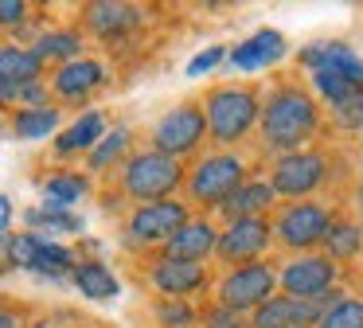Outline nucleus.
<instances>
[{
    "label": "nucleus",
    "mask_w": 363,
    "mask_h": 328,
    "mask_svg": "<svg viewBox=\"0 0 363 328\" xmlns=\"http://www.w3.org/2000/svg\"><path fill=\"white\" fill-rule=\"evenodd\" d=\"M332 281H336V262L328 254H301L293 262H285V270H281V289L289 297L332 293Z\"/></svg>",
    "instance_id": "nucleus-12"
},
{
    "label": "nucleus",
    "mask_w": 363,
    "mask_h": 328,
    "mask_svg": "<svg viewBox=\"0 0 363 328\" xmlns=\"http://www.w3.org/2000/svg\"><path fill=\"white\" fill-rule=\"evenodd\" d=\"M188 219H191L188 215V203H180V199L145 203V207H137L133 215H129L125 239L133 242V246H152V242H160V246H164V242L172 239V234L180 231Z\"/></svg>",
    "instance_id": "nucleus-10"
},
{
    "label": "nucleus",
    "mask_w": 363,
    "mask_h": 328,
    "mask_svg": "<svg viewBox=\"0 0 363 328\" xmlns=\"http://www.w3.org/2000/svg\"><path fill=\"white\" fill-rule=\"evenodd\" d=\"M157 320H160V328H191L196 324V309L188 301H176V297H160Z\"/></svg>",
    "instance_id": "nucleus-30"
},
{
    "label": "nucleus",
    "mask_w": 363,
    "mask_h": 328,
    "mask_svg": "<svg viewBox=\"0 0 363 328\" xmlns=\"http://www.w3.org/2000/svg\"><path fill=\"white\" fill-rule=\"evenodd\" d=\"M40 75H43V59L35 55V47H16V43L0 47V82L28 86V82H43Z\"/></svg>",
    "instance_id": "nucleus-21"
},
{
    "label": "nucleus",
    "mask_w": 363,
    "mask_h": 328,
    "mask_svg": "<svg viewBox=\"0 0 363 328\" xmlns=\"http://www.w3.org/2000/svg\"><path fill=\"white\" fill-rule=\"evenodd\" d=\"M324 180H328V156L316 148L285 153L269 168V184L277 187V195H289V199H308Z\"/></svg>",
    "instance_id": "nucleus-8"
},
{
    "label": "nucleus",
    "mask_w": 363,
    "mask_h": 328,
    "mask_svg": "<svg viewBox=\"0 0 363 328\" xmlns=\"http://www.w3.org/2000/svg\"><path fill=\"white\" fill-rule=\"evenodd\" d=\"M246 184V164L235 153H207L203 160H196L188 176V195L191 203H203V207H223L238 187Z\"/></svg>",
    "instance_id": "nucleus-4"
},
{
    "label": "nucleus",
    "mask_w": 363,
    "mask_h": 328,
    "mask_svg": "<svg viewBox=\"0 0 363 328\" xmlns=\"http://www.w3.org/2000/svg\"><path fill=\"white\" fill-rule=\"evenodd\" d=\"M82 20H86V28L94 31L98 39H121L133 28H141L145 12L133 4H118V0H98V4H86Z\"/></svg>",
    "instance_id": "nucleus-16"
},
{
    "label": "nucleus",
    "mask_w": 363,
    "mask_h": 328,
    "mask_svg": "<svg viewBox=\"0 0 363 328\" xmlns=\"http://www.w3.org/2000/svg\"><path fill=\"white\" fill-rule=\"evenodd\" d=\"M0 219H4V234H12V199H0Z\"/></svg>",
    "instance_id": "nucleus-36"
},
{
    "label": "nucleus",
    "mask_w": 363,
    "mask_h": 328,
    "mask_svg": "<svg viewBox=\"0 0 363 328\" xmlns=\"http://www.w3.org/2000/svg\"><path fill=\"white\" fill-rule=\"evenodd\" d=\"M363 250V226L352 223V219H336V223L328 226V234H324V254L332 258V262H347V258H355Z\"/></svg>",
    "instance_id": "nucleus-25"
},
{
    "label": "nucleus",
    "mask_w": 363,
    "mask_h": 328,
    "mask_svg": "<svg viewBox=\"0 0 363 328\" xmlns=\"http://www.w3.org/2000/svg\"><path fill=\"white\" fill-rule=\"evenodd\" d=\"M301 62H305L313 75L316 70H328V75H340V78H347L352 86L363 90V59L347 43H313V47L301 51Z\"/></svg>",
    "instance_id": "nucleus-14"
},
{
    "label": "nucleus",
    "mask_w": 363,
    "mask_h": 328,
    "mask_svg": "<svg viewBox=\"0 0 363 328\" xmlns=\"http://www.w3.org/2000/svg\"><path fill=\"white\" fill-rule=\"evenodd\" d=\"M125 153H129V129H125V125H118V129H110L102 137V145L90 153L86 164H90V172H106V168H113Z\"/></svg>",
    "instance_id": "nucleus-28"
},
{
    "label": "nucleus",
    "mask_w": 363,
    "mask_h": 328,
    "mask_svg": "<svg viewBox=\"0 0 363 328\" xmlns=\"http://www.w3.org/2000/svg\"><path fill=\"white\" fill-rule=\"evenodd\" d=\"M0 328H20V320H16V312H12V309H4V317H0Z\"/></svg>",
    "instance_id": "nucleus-37"
},
{
    "label": "nucleus",
    "mask_w": 363,
    "mask_h": 328,
    "mask_svg": "<svg viewBox=\"0 0 363 328\" xmlns=\"http://www.w3.org/2000/svg\"><path fill=\"white\" fill-rule=\"evenodd\" d=\"M328 109H332V121L340 129H363V90L344 98V102H336V106H328Z\"/></svg>",
    "instance_id": "nucleus-32"
},
{
    "label": "nucleus",
    "mask_w": 363,
    "mask_h": 328,
    "mask_svg": "<svg viewBox=\"0 0 363 328\" xmlns=\"http://www.w3.org/2000/svg\"><path fill=\"white\" fill-rule=\"evenodd\" d=\"M316 328H363V301L344 297L340 305H332V309L324 312Z\"/></svg>",
    "instance_id": "nucleus-29"
},
{
    "label": "nucleus",
    "mask_w": 363,
    "mask_h": 328,
    "mask_svg": "<svg viewBox=\"0 0 363 328\" xmlns=\"http://www.w3.org/2000/svg\"><path fill=\"white\" fill-rule=\"evenodd\" d=\"M28 328H51V324H48V320H40V324H28Z\"/></svg>",
    "instance_id": "nucleus-38"
},
{
    "label": "nucleus",
    "mask_w": 363,
    "mask_h": 328,
    "mask_svg": "<svg viewBox=\"0 0 363 328\" xmlns=\"http://www.w3.org/2000/svg\"><path fill=\"white\" fill-rule=\"evenodd\" d=\"M207 137V114L191 102L168 109L157 125H152V148L164 156H188L191 148H199V141Z\"/></svg>",
    "instance_id": "nucleus-9"
},
{
    "label": "nucleus",
    "mask_w": 363,
    "mask_h": 328,
    "mask_svg": "<svg viewBox=\"0 0 363 328\" xmlns=\"http://www.w3.org/2000/svg\"><path fill=\"white\" fill-rule=\"evenodd\" d=\"M313 90L320 94L328 106H336V102H344V98H352V94H359V86H352L347 78H340V75H328V70H316V75H313Z\"/></svg>",
    "instance_id": "nucleus-31"
},
{
    "label": "nucleus",
    "mask_w": 363,
    "mask_h": 328,
    "mask_svg": "<svg viewBox=\"0 0 363 328\" xmlns=\"http://www.w3.org/2000/svg\"><path fill=\"white\" fill-rule=\"evenodd\" d=\"M4 262L12 270H35V273H48V278H67V273H74L79 258L67 246L51 242L48 234L24 231V234H4Z\"/></svg>",
    "instance_id": "nucleus-5"
},
{
    "label": "nucleus",
    "mask_w": 363,
    "mask_h": 328,
    "mask_svg": "<svg viewBox=\"0 0 363 328\" xmlns=\"http://www.w3.org/2000/svg\"><path fill=\"white\" fill-rule=\"evenodd\" d=\"M281 285V273L266 262H246V266H235L227 278L219 281V305L235 312H258L266 301H274V289Z\"/></svg>",
    "instance_id": "nucleus-7"
},
{
    "label": "nucleus",
    "mask_w": 363,
    "mask_h": 328,
    "mask_svg": "<svg viewBox=\"0 0 363 328\" xmlns=\"http://www.w3.org/2000/svg\"><path fill=\"white\" fill-rule=\"evenodd\" d=\"M82 35L74 28H55V31H43L40 39H35V55H40L43 62H59V67H67V62L82 59Z\"/></svg>",
    "instance_id": "nucleus-23"
},
{
    "label": "nucleus",
    "mask_w": 363,
    "mask_h": 328,
    "mask_svg": "<svg viewBox=\"0 0 363 328\" xmlns=\"http://www.w3.org/2000/svg\"><path fill=\"white\" fill-rule=\"evenodd\" d=\"M203 328H254V324L246 320V312H235V309H227V305H215V309H207Z\"/></svg>",
    "instance_id": "nucleus-33"
},
{
    "label": "nucleus",
    "mask_w": 363,
    "mask_h": 328,
    "mask_svg": "<svg viewBox=\"0 0 363 328\" xmlns=\"http://www.w3.org/2000/svg\"><path fill=\"white\" fill-rule=\"evenodd\" d=\"M180 180H184V164L176 156H164L157 148H149V153H133L125 160V168H121V192L129 199H137V207H145V203L172 199Z\"/></svg>",
    "instance_id": "nucleus-3"
},
{
    "label": "nucleus",
    "mask_w": 363,
    "mask_h": 328,
    "mask_svg": "<svg viewBox=\"0 0 363 328\" xmlns=\"http://www.w3.org/2000/svg\"><path fill=\"white\" fill-rule=\"evenodd\" d=\"M102 137H106V117L98 114V109H86V114H79V117H74V121L55 137V153H59V156L94 153V148L102 145Z\"/></svg>",
    "instance_id": "nucleus-19"
},
{
    "label": "nucleus",
    "mask_w": 363,
    "mask_h": 328,
    "mask_svg": "<svg viewBox=\"0 0 363 328\" xmlns=\"http://www.w3.org/2000/svg\"><path fill=\"white\" fill-rule=\"evenodd\" d=\"M203 114H207V137L215 145H238L262 121V102L246 86H219V90L207 94Z\"/></svg>",
    "instance_id": "nucleus-2"
},
{
    "label": "nucleus",
    "mask_w": 363,
    "mask_h": 328,
    "mask_svg": "<svg viewBox=\"0 0 363 328\" xmlns=\"http://www.w3.org/2000/svg\"><path fill=\"white\" fill-rule=\"evenodd\" d=\"M269 239H274V226H269L266 219H238V223H227V231L219 234V258L230 266L262 262Z\"/></svg>",
    "instance_id": "nucleus-11"
},
{
    "label": "nucleus",
    "mask_w": 363,
    "mask_h": 328,
    "mask_svg": "<svg viewBox=\"0 0 363 328\" xmlns=\"http://www.w3.org/2000/svg\"><path fill=\"white\" fill-rule=\"evenodd\" d=\"M359 203H363V187H359Z\"/></svg>",
    "instance_id": "nucleus-39"
},
{
    "label": "nucleus",
    "mask_w": 363,
    "mask_h": 328,
    "mask_svg": "<svg viewBox=\"0 0 363 328\" xmlns=\"http://www.w3.org/2000/svg\"><path fill=\"white\" fill-rule=\"evenodd\" d=\"M219 234L207 219H188L172 239L164 242V258H180V262H207L219 254Z\"/></svg>",
    "instance_id": "nucleus-13"
},
{
    "label": "nucleus",
    "mask_w": 363,
    "mask_h": 328,
    "mask_svg": "<svg viewBox=\"0 0 363 328\" xmlns=\"http://www.w3.org/2000/svg\"><path fill=\"white\" fill-rule=\"evenodd\" d=\"M24 223L32 226L35 234H79L82 231V219L79 215L59 211V207H51V203H43V207H28L24 211Z\"/></svg>",
    "instance_id": "nucleus-26"
},
{
    "label": "nucleus",
    "mask_w": 363,
    "mask_h": 328,
    "mask_svg": "<svg viewBox=\"0 0 363 328\" xmlns=\"http://www.w3.org/2000/svg\"><path fill=\"white\" fill-rule=\"evenodd\" d=\"M274 199H277V187L269 184V180H246L219 211L227 215V223H238V219H262V211H266Z\"/></svg>",
    "instance_id": "nucleus-20"
},
{
    "label": "nucleus",
    "mask_w": 363,
    "mask_h": 328,
    "mask_svg": "<svg viewBox=\"0 0 363 328\" xmlns=\"http://www.w3.org/2000/svg\"><path fill=\"white\" fill-rule=\"evenodd\" d=\"M102 82H106V67H102V62H98V59H74V62H67V67L55 70L51 90H55L63 102H82L86 94H94Z\"/></svg>",
    "instance_id": "nucleus-18"
},
{
    "label": "nucleus",
    "mask_w": 363,
    "mask_h": 328,
    "mask_svg": "<svg viewBox=\"0 0 363 328\" xmlns=\"http://www.w3.org/2000/svg\"><path fill=\"white\" fill-rule=\"evenodd\" d=\"M152 285L160 289L164 297H176V301H184L188 293H199V289L207 285V270L199 262H180V258H160V262H152L149 270Z\"/></svg>",
    "instance_id": "nucleus-15"
},
{
    "label": "nucleus",
    "mask_w": 363,
    "mask_h": 328,
    "mask_svg": "<svg viewBox=\"0 0 363 328\" xmlns=\"http://www.w3.org/2000/svg\"><path fill=\"white\" fill-rule=\"evenodd\" d=\"M262 145L274 153H301L305 141H313L316 125H320V109H316L313 94L301 86H277L269 98L262 102Z\"/></svg>",
    "instance_id": "nucleus-1"
},
{
    "label": "nucleus",
    "mask_w": 363,
    "mask_h": 328,
    "mask_svg": "<svg viewBox=\"0 0 363 328\" xmlns=\"http://www.w3.org/2000/svg\"><path fill=\"white\" fill-rule=\"evenodd\" d=\"M24 20H28L24 0H4V4H0V23H4V28H16V23H24Z\"/></svg>",
    "instance_id": "nucleus-35"
},
{
    "label": "nucleus",
    "mask_w": 363,
    "mask_h": 328,
    "mask_svg": "<svg viewBox=\"0 0 363 328\" xmlns=\"http://www.w3.org/2000/svg\"><path fill=\"white\" fill-rule=\"evenodd\" d=\"M285 51H289V47H285L281 31L262 28L230 51V67L235 70H266V67H274L277 59H285Z\"/></svg>",
    "instance_id": "nucleus-17"
},
{
    "label": "nucleus",
    "mask_w": 363,
    "mask_h": 328,
    "mask_svg": "<svg viewBox=\"0 0 363 328\" xmlns=\"http://www.w3.org/2000/svg\"><path fill=\"white\" fill-rule=\"evenodd\" d=\"M59 129V109L43 106V109H24L20 106L12 114V137L16 141H43Z\"/></svg>",
    "instance_id": "nucleus-24"
},
{
    "label": "nucleus",
    "mask_w": 363,
    "mask_h": 328,
    "mask_svg": "<svg viewBox=\"0 0 363 328\" xmlns=\"http://www.w3.org/2000/svg\"><path fill=\"white\" fill-rule=\"evenodd\" d=\"M71 281H74V289H79L82 297H90V301H113V297L121 293L113 270L102 266V262H94V258H82V262L74 266Z\"/></svg>",
    "instance_id": "nucleus-22"
},
{
    "label": "nucleus",
    "mask_w": 363,
    "mask_h": 328,
    "mask_svg": "<svg viewBox=\"0 0 363 328\" xmlns=\"http://www.w3.org/2000/svg\"><path fill=\"white\" fill-rule=\"evenodd\" d=\"M332 223H336V219H332V211L324 207V203H313V199L285 203L274 219V239L281 242L285 250L308 254L313 246H324V234H328Z\"/></svg>",
    "instance_id": "nucleus-6"
},
{
    "label": "nucleus",
    "mask_w": 363,
    "mask_h": 328,
    "mask_svg": "<svg viewBox=\"0 0 363 328\" xmlns=\"http://www.w3.org/2000/svg\"><path fill=\"white\" fill-rule=\"evenodd\" d=\"M223 59H230V51H227V47H207V51H199L196 59L188 62V75H191V78H199V75H203V70L219 67Z\"/></svg>",
    "instance_id": "nucleus-34"
},
{
    "label": "nucleus",
    "mask_w": 363,
    "mask_h": 328,
    "mask_svg": "<svg viewBox=\"0 0 363 328\" xmlns=\"http://www.w3.org/2000/svg\"><path fill=\"white\" fill-rule=\"evenodd\" d=\"M86 192H90V180L82 176V172H59V176H51L48 184H43L48 203L59 211H71V203H79Z\"/></svg>",
    "instance_id": "nucleus-27"
}]
</instances>
